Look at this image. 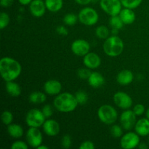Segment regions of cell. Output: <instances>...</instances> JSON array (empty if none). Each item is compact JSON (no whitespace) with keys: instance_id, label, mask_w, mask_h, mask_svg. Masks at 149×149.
<instances>
[{"instance_id":"2e32d148","label":"cell","mask_w":149,"mask_h":149,"mask_svg":"<svg viewBox=\"0 0 149 149\" xmlns=\"http://www.w3.org/2000/svg\"><path fill=\"white\" fill-rule=\"evenodd\" d=\"M43 130L45 134L49 136H56L60 132V125L55 120L48 119L44 123Z\"/></svg>"},{"instance_id":"f1b7e54d","label":"cell","mask_w":149,"mask_h":149,"mask_svg":"<svg viewBox=\"0 0 149 149\" xmlns=\"http://www.w3.org/2000/svg\"><path fill=\"white\" fill-rule=\"evenodd\" d=\"M79 17L74 13H68L63 18L64 23L67 26H74L77 23Z\"/></svg>"},{"instance_id":"7bdbcfd3","label":"cell","mask_w":149,"mask_h":149,"mask_svg":"<svg viewBox=\"0 0 149 149\" xmlns=\"http://www.w3.org/2000/svg\"><path fill=\"white\" fill-rule=\"evenodd\" d=\"M138 148L141 149H146L148 148V146H147L146 144L144 143H140L139 145H138Z\"/></svg>"},{"instance_id":"f6af8a7d","label":"cell","mask_w":149,"mask_h":149,"mask_svg":"<svg viewBox=\"0 0 149 149\" xmlns=\"http://www.w3.org/2000/svg\"><path fill=\"white\" fill-rule=\"evenodd\" d=\"M146 118L149 119V109L146 111Z\"/></svg>"},{"instance_id":"52a82bcc","label":"cell","mask_w":149,"mask_h":149,"mask_svg":"<svg viewBox=\"0 0 149 149\" xmlns=\"http://www.w3.org/2000/svg\"><path fill=\"white\" fill-rule=\"evenodd\" d=\"M100 5L102 10L111 16L118 15L122 10L120 0H100Z\"/></svg>"},{"instance_id":"9c48e42d","label":"cell","mask_w":149,"mask_h":149,"mask_svg":"<svg viewBox=\"0 0 149 149\" xmlns=\"http://www.w3.org/2000/svg\"><path fill=\"white\" fill-rule=\"evenodd\" d=\"M26 140L30 146L36 148L42 145V135L37 127H30L26 132Z\"/></svg>"},{"instance_id":"277c9868","label":"cell","mask_w":149,"mask_h":149,"mask_svg":"<svg viewBox=\"0 0 149 149\" xmlns=\"http://www.w3.org/2000/svg\"><path fill=\"white\" fill-rule=\"evenodd\" d=\"M97 116L100 122L106 125H112L118 117L117 111L110 105H103L97 111Z\"/></svg>"},{"instance_id":"d590c367","label":"cell","mask_w":149,"mask_h":149,"mask_svg":"<svg viewBox=\"0 0 149 149\" xmlns=\"http://www.w3.org/2000/svg\"><path fill=\"white\" fill-rule=\"evenodd\" d=\"M28 148H29V146H28L27 144L20 141H15L11 146L12 149H28Z\"/></svg>"},{"instance_id":"ee69618b","label":"cell","mask_w":149,"mask_h":149,"mask_svg":"<svg viewBox=\"0 0 149 149\" xmlns=\"http://www.w3.org/2000/svg\"><path fill=\"white\" fill-rule=\"evenodd\" d=\"M37 149H48V146H47L40 145L39 147H38Z\"/></svg>"},{"instance_id":"bcb514c9","label":"cell","mask_w":149,"mask_h":149,"mask_svg":"<svg viewBox=\"0 0 149 149\" xmlns=\"http://www.w3.org/2000/svg\"><path fill=\"white\" fill-rule=\"evenodd\" d=\"M148 142H149V138H148Z\"/></svg>"},{"instance_id":"74e56055","label":"cell","mask_w":149,"mask_h":149,"mask_svg":"<svg viewBox=\"0 0 149 149\" xmlns=\"http://www.w3.org/2000/svg\"><path fill=\"white\" fill-rule=\"evenodd\" d=\"M95 148V146L94 143L90 141H84L79 146L80 149H94Z\"/></svg>"},{"instance_id":"6da1fadb","label":"cell","mask_w":149,"mask_h":149,"mask_svg":"<svg viewBox=\"0 0 149 149\" xmlns=\"http://www.w3.org/2000/svg\"><path fill=\"white\" fill-rule=\"evenodd\" d=\"M21 70L20 64L13 58L4 57L0 61V73L5 81L16 79L20 75Z\"/></svg>"},{"instance_id":"8992f818","label":"cell","mask_w":149,"mask_h":149,"mask_svg":"<svg viewBox=\"0 0 149 149\" xmlns=\"http://www.w3.org/2000/svg\"><path fill=\"white\" fill-rule=\"evenodd\" d=\"M79 20L86 26H93L98 21L99 15L97 11L91 7H85L79 12Z\"/></svg>"},{"instance_id":"ba28073f","label":"cell","mask_w":149,"mask_h":149,"mask_svg":"<svg viewBox=\"0 0 149 149\" xmlns=\"http://www.w3.org/2000/svg\"><path fill=\"white\" fill-rule=\"evenodd\" d=\"M139 144V135L135 132H127L121 138L120 145L124 149H133L138 147Z\"/></svg>"},{"instance_id":"44dd1931","label":"cell","mask_w":149,"mask_h":149,"mask_svg":"<svg viewBox=\"0 0 149 149\" xmlns=\"http://www.w3.org/2000/svg\"><path fill=\"white\" fill-rule=\"evenodd\" d=\"M7 132L13 138H20L23 135V129L20 125L17 124H10L7 125Z\"/></svg>"},{"instance_id":"603a6c76","label":"cell","mask_w":149,"mask_h":149,"mask_svg":"<svg viewBox=\"0 0 149 149\" xmlns=\"http://www.w3.org/2000/svg\"><path fill=\"white\" fill-rule=\"evenodd\" d=\"M47 10L49 12L56 13L62 9L63 5V0H45Z\"/></svg>"},{"instance_id":"d4e9b609","label":"cell","mask_w":149,"mask_h":149,"mask_svg":"<svg viewBox=\"0 0 149 149\" xmlns=\"http://www.w3.org/2000/svg\"><path fill=\"white\" fill-rule=\"evenodd\" d=\"M109 23H110L112 29H118V30L122 29V27H123L124 24H125L119 15H118L111 16V17L110 18Z\"/></svg>"},{"instance_id":"836d02e7","label":"cell","mask_w":149,"mask_h":149,"mask_svg":"<svg viewBox=\"0 0 149 149\" xmlns=\"http://www.w3.org/2000/svg\"><path fill=\"white\" fill-rule=\"evenodd\" d=\"M61 146L63 148L68 149L71 146V138L70 135H64L61 140Z\"/></svg>"},{"instance_id":"4316f807","label":"cell","mask_w":149,"mask_h":149,"mask_svg":"<svg viewBox=\"0 0 149 149\" xmlns=\"http://www.w3.org/2000/svg\"><path fill=\"white\" fill-rule=\"evenodd\" d=\"M120 1L122 2V6L126 8L135 9L140 6L143 0H120Z\"/></svg>"},{"instance_id":"8d00e7d4","label":"cell","mask_w":149,"mask_h":149,"mask_svg":"<svg viewBox=\"0 0 149 149\" xmlns=\"http://www.w3.org/2000/svg\"><path fill=\"white\" fill-rule=\"evenodd\" d=\"M42 111L46 118L50 117V116L52 115V113H53L52 108L50 105H45V106L43 107V109H42Z\"/></svg>"},{"instance_id":"8fae6325","label":"cell","mask_w":149,"mask_h":149,"mask_svg":"<svg viewBox=\"0 0 149 149\" xmlns=\"http://www.w3.org/2000/svg\"><path fill=\"white\" fill-rule=\"evenodd\" d=\"M113 102L116 106L127 110L132 106V100L130 96L123 92H117L113 95Z\"/></svg>"},{"instance_id":"9a60e30c","label":"cell","mask_w":149,"mask_h":149,"mask_svg":"<svg viewBox=\"0 0 149 149\" xmlns=\"http://www.w3.org/2000/svg\"><path fill=\"white\" fill-rule=\"evenodd\" d=\"M45 92L50 95H59L62 90V85L60 81L55 79H50L47 81L44 85Z\"/></svg>"},{"instance_id":"e0dca14e","label":"cell","mask_w":149,"mask_h":149,"mask_svg":"<svg viewBox=\"0 0 149 149\" xmlns=\"http://www.w3.org/2000/svg\"><path fill=\"white\" fill-rule=\"evenodd\" d=\"M135 132L140 136H147L149 135V119H141L136 122L135 126Z\"/></svg>"},{"instance_id":"3957f363","label":"cell","mask_w":149,"mask_h":149,"mask_svg":"<svg viewBox=\"0 0 149 149\" xmlns=\"http://www.w3.org/2000/svg\"><path fill=\"white\" fill-rule=\"evenodd\" d=\"M103 48L106 55L114 58L122 53L124 50V42L120 37L114 35L106 39Z\"/></svg>"},{"instance_id":"1f68e13d","label":"cell","mask_w":149,"mask_h":149,"mask_svg":"<svg viewBox=\"0 0 149 149\" xmlns=\"http://www.w3.org/2000/svg\"><path fill=\"white\" fill-rule=\"evenodd\" d=\"M111 134L113 138H121L123 135L122 128L119 125H113L110 130Z\"/></svg>"},{"instance_id":"f35d334b","label":"cell","mask_w":149,"mask_h":149,"mask_svg":"<svg viewBox=\"0 0 149 149\" xmlns=\"http://www.w3.org/2000/svg\"><path fill=\"white\" fill-rule=\"evenodd\" d=\"M56 32L58 34L62 35V36H67L68 33V31L66 29V28L64 27L63 26H58V27L56 28Z\"/></svg>"},{"instance_id":"5b68a950","label":"cell","mask_w":149,"mask_h":149,"mask_svg":"<svg viewBox=\"0 0 149 149\" xmlns=\"http://www.w3.org/2000/svg\"><path fill=\"white\" fill-rule=\"evenodd\" d=\"M46 117L42 111L39 109H33L29 111L26 116V122L29 127H40L43 126Z\"/></svg>"},{"instance_id":"4fadbf2b","label":"cell","mask_w":149,"mask_h":149,"mask_svg":"<svg viewBox=\"0 0 149 149\" xmlns=\"http://www.w3.org/2000/svg\"><path fill=\"white\" fill-rule=\"evenodd\" d=\"M46 4L42 0H33L29 5V10L33 16L41 17L46 12Z\"/></svg>"},{"instance_id":"d6a6232c","label":"cell","mask_w":149,"mask_h":149,"mask_svg":"<svg viewBox=\"0 0 149 149\" xmlns=\"http://www.w3.org/2000/svg\"><path fill=\"white\" fill-rule=\"evenodd\" d=\"M10 23V17L6 13H1L0 15V29L3 30L8 26Z\"/></svg>"},{"instance_id":"ac0fdd59","label":"cell","mask_w":149,"mask_h":149,"mask_svg":"<svg viewBox=\"0 0 149 149\" xmlns=\"http://www.w3.org/2000/svg\"><path fill=\"white\" fill-rule=\"evenodd\" d=\"M134 79L133 74L130 70H123L118 74L116 81L121 85H128L132 82Z\"/></svg>"},{"instance_id":"30bf717a","label":"cell","mask_w":149,"mask_h":149,"mask_svg":"<svg viewBox=\"0 0 149 149\" xmlns=\"http://www.w3.org/2000/svg\"><path fill=\"white\" fill-rule=\"evenodd\" d=\"M136 115L133 111L127 109L120 116V123L122 127L126 130H130L135 126Z\"/></svg>"},{"instance_id":"b9f144b4","label":"cell","mask_w":149,"mask_h":149,"mask_svg":"<svg viewBox=\"0 0 149 149\" xmlns=\"http://www.w3.org/2000/svg\"><path fill=\"white\" fill-rule=\"evenodd\" d=\"M18 1L22 5H28V4H30L33 0H18Z\"/></svg>"},{"instance_id":"d6986e66","label":"cell","mask_w":149,"mask_h":149,"mask_svg":"<svg viewBox=\"0 0 149 149\" xmlns=\"http://www.w3.org/2000/svg\"><path fill=\"white\" fill-rule=\"evenodd\" d=\"M123 23L126 25L132 24L135 20V14L132 9L126 8L121 10L119 15Z\"/></svg>"},{"instance_id":"cb8c5ba5","label":"cell","mask_w":149,"mask_h":149,"mask_svg":"<svg viewBox=\"0 0 149 149\" xmlns=\"http://www.w3.org/2000/svg\"><path fill=\"white\" fill-rule=\"evenodd\" d=\"M47 96L41 92H33L29 96V100L34 104H40L46 101Z\"/></svg>"},{"instance_id":"484cf974","label":"cell","mask_w":149,"mask_h":149,"mask_svg":"<svg viewBox=\"0 0 149 149\" xmlns=\"http://www.w3.org/2000/svg\"><path fill=\"white\" fill-rule=\"evenodd\" d=\"M109 33H110V31H109V29L105 26H100L96 29L95 34L99 39H106L107 38H109Z\"/></svg>"},{"instance_id":"ffe728a7","label":"cell","mask_w":149,"mask_h":149,"mask_svg":"<svg viewBox=\"0 0 149 149\" xmlns=\"http://www.w3.org/2000/svg\"><path fill=\"white\" fill-rule=\"evenodd\" d=\"M87 80H88L90 85L94 88L100 87L105 83L104 77L101 74L98 72H92L91 75Z\"/></svg>"},{"instance_id":"7a4b0ae2","label":"cell","mask_w":149,"mask_h":149,"mask_svg":"<svg viewBox=\"0 0 149 149\" xmlns=\"http://www.w3.org/2000/svg\"><path fill=\"white\" fill-rule=\"evenodd\" d=\"M53 104L58 111L63 113L73 111L79 105L75 95L68 93H63L58 95L54 100Z\"/></svg>"},{"instance_id":"7402d4cb","label":"cell","mask_w":149,"mask_h":149,"mask_svg":"<svg viewBox=\"0 0 149 149\" xmlns=\"http://www.w3.org/2000/svg\"><path fill=\"white\" fill-rule=\"evenodd\" d=\"M6 90L7 93L12 97H18L21 94V88L18 84L13 81H7L6 84Z\"/></svg>"},{"instance_id":"e575fe53","label":"cell","mask_w":149,"mask_h":149,"mask_svg":"<svg viewBox=\"0 0 149 149\" xmlns=\"http://www.w3.org/2000/svg\"><path fill=\"white\" fill-rule=\"evenodd\" d=\"M132 111H133L136 116H142L144 112H145V106L143 105L138 103V104H136L134 106V109Z\"/></svg>"},{"instance_id":"60d3db41","label":"cell","mask_w":149,"mask_h":149,"mask_svg":"<svg viewBox=\"0 0 149 149\" xmlns=\"http://www.w3.org/2000/svg\"><path fill=\"white\" fill-rule=\"evenodd\" d=\"M78 4H81V5H86V4H88L91 2L93 0H75Z\"/></svg>"},{"instance_id":"4dcf8cb0","label":"cell","mask_w":149,"mask_h":149,"mask_svg":"<svg viewBox=\"0 0 149 149\" xmlns=\"http://www.w3.org/2000/svg\"><path fill=\"white\" fill-rule=\"evenodd\" d=\"M92 72L90 71V68H79L77 71V75H78L79 78L81 79H88L89 77L91 75Z\"/></svg>"},{"instance_id":"ab89813d","label":"cell","mask_w":149,"mask_h":149,"mask_svg":"<svg viewBox=\"0 0 149 149\" xmlns=\"http://www.w3.org/2000/svg\"><path fill=\"white\" fill-rule=\"evenodd\" d=\"M14 2V0H0V4L3 7H10Z\"/></svg>"},{"instance_id":"7c38bea8","label":"cell","mask_w":149,"mask_h":149,"mask_svg":"<svg viewBox=\"0 0 149 149\" xmlns=\"http://www.w3.org/2000/svg\"><path fill=\"white\" fill-rule=\"evenodd\" d=\"M90 44L84 39H77L71 44V50L77 56H85L90 52Z\"/></svg>"},{"instance_id":"5bb4252c","label":"cell","mask_w":149,"mask_h":149,"mask_svg":"<svg viewBox=\"0 0 149 149\" xmlns=\"http://www.w3.org/2000/svg\"><path fill=\"white\" fill-rule=\"evenodd\" d=\"M84 65L90 69H96L101 63V59L97 54L95 52H89L83 59Z\"/></svg>"},{"instance_id":"83f0119b","label":"cell","mask_w":149,"mask_h":149,"mask_svg":"<svg viewBox=\"0 0 149 149\" xmlns=\"http://www.w3.org/2000/svg\"><path fill=\"white\" fill-rule=\"evenodd\" d=\"M75 97L77 99L78 104L84 105L88 100V95L87 93L82 90H79L76 93Z\"/></svg>"},{"instance_id":"f546056e","label":"cell","mask_w":149,"mask_h":149,"mask_svg":"<svg viewBox=\"0 0 149 149\" xmlns=\"http://www.w3.org/2000/svg\"><path fill=\"white\" fill-rule=\"evenodd\" d=\"M1 121H2L3 124L5 125H9L12 124L13 121V115L9 111H4L1 116Z\"/></svg>"}]
</instances>
